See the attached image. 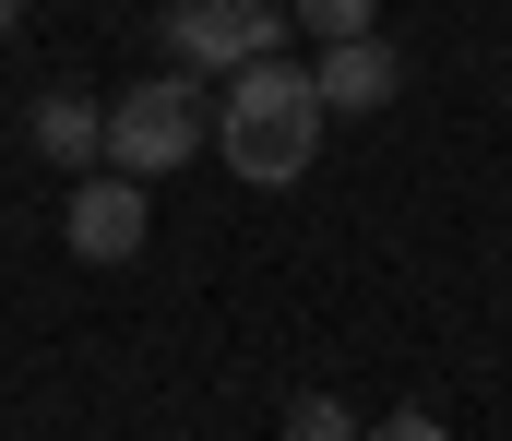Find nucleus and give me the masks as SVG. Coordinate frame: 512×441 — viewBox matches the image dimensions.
I'll list each match as a JSON object with an SVG mask.
<instances>
[{
	"label": "nucleus",
	"instance_id": "nucleus-6",
	"mask_svg": "<svg viewBox=\"0 0 512 441\" xmlns=\"http://www.w3.org/2000/svg\"><path fill=\"white\" fill-rule=\"evenodd\" d=\"M24 132H36L48 167H72V179H96V167H108V120H96L84 96H36V120H24Z\"/></svg>",
	"mask_w": 512,
	"mask_h": 441
},
{
	"label": "nucleus",
	"instance_id": "nucleus-9",
	"mask_svg": "<svg viewBox=\"0 0 512 441\" xmlns=\"http://www.w3.org/2000/svg\"><path fill=\"white\" fill-rule=\"evenodd\" d=\"M370 441H453V430H441V418H417V406H405V418H382V430H370Z\"/></svg>",
	"mask_w": 512,
	"mask_h": 441
},
{
	"label": "nucleus",
	"instance_id": "nucleus-10",
	"mask_svg": "<svg viewBox=\"0 0 512 441\" xmlns=\"http://www.w3.org/2000/svg\"><path fill=\"white\" fill-rule=\"evenodd\" d=\"M12 24H24V0H0V36H12Z\"/></svg>",
	"mask_w": 512,
	"mask_h": 441
},
{
	"label": "nucleus",
	"instance_id": "nucleus-7",
	"mask_svg": "<svg viewBox=\"0 0 512 441\" xmlns=\"http://www.w3.org/2000/svg\"><path fill=\"white\" fill-rule=\"evenodd\" d=\"M298 12V36H322V48H346V36H382V0H286Z\"/></svg>",
	"mask_w": 512,
	"mask_h": 441
},
{
	"label": "nucleus",
	"instance_id": "nucleus-1",
	"mask_svg": "<svg viewBox=\"0 0 512 441\" xmlns=\"http://www.w3.org/2000/svg\"><path fill=\"white\" fill-rule=\"evenodd\" d=\"M322 84L298 72V60H262L227 84V108H215V155L251 179V191H286V179H310V155H322Z\"/></svg>",
	"mask_w": 512,
	"mask_h": 441
},
{
	"label": "nucleus",
	"instance_id": "nucleus-3",
	"mask_svg": "<svg viewBox=\"0 0 512 441\" xmlns=\"http://www.w3.org/2000/svg\"><path fill=\"white\" fill-rule=\"evenodd\" d=\"M155 36H167V60H179L191 84H203V72H227V84H239V72H262V60H286V48H274V36H286V12H274V0H167V24H155Z\"/></svg>",
	"mask_w": 512,
	"mask_h": 441
},
{
	"label": "nucleus",
	"instance_id": "nucleus-5",
	"mask_svg": "<svg viewBox=\"0 0 512 441\" xmlns=\"http://www.w3.org/2000/svg\"><path fill=\"white\" fill-rule=\"evenodd\" d=\"M310 84H322V108H393L405 60H393L382 36H346V48H322V60H310Z\"/></svg>",
	"mask_w": 512,
	"mask_h": 441
},
{
	"label": "nucleus",
	"instance_id": "nucleus-2",
	"mask_svg": "<svg viewBox=\"0 0 512 441\" xmlns=\"http://www.w3.org/2000/svg\"><path fill=\"white\" fill-rule=\"evenodd\" d=\"M203 132H215L203 84H191V72H155V84H131L120 108H108V167H120V179H167V167H191Z\"/></svg>",
	"mask_w": 512,
	"mask_h": 441
},
{
	"label": "nucleus",
	"instance_id": "nucleus-4",
	"mask_svg": "<svg viewBox=\"0 0 512 441\" xmlns=\"http://www.w3.org/2000/svg\"><path fill=\"white\" fill-rule=\"evenodd\" d=\"M143 179H120V167H96V179H72V215H60V239H72V263H131L143 251Z\"/></svg>",
	"mask_w": 512,
	"mask_h": 441
},
{
	"label": "nucleus",
	"instance_id": "nucleus-8",
	"mask_svg": "<svg viewBox=\"0 0 512 441\" xmlns=\"http://www.w3.org/2000/svg\"><path fill=\"white\" fill-rule=\"evenodd\" d=\"M286 441H370V430H358L334 394H298V406H286Z\"/></svg>",
	"mask_w": 512,
	"mask_h": 441
}]
</instances>
